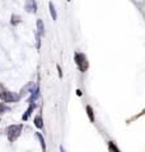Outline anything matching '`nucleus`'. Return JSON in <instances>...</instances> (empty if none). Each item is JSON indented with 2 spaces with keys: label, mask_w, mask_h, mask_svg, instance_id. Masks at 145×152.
<instances>
[{
  "label": "nucleus",
  "mask_w": 145,
  "mask_h": 152,
  "mask_svg": "<svg viewBox=\"0 0 145 152\" xmlns=\"http://www.w3.org/2000/svg\"><path fill=\"white\" fill-rule=\"evenodd\" d=\"M35 126L38 128V129H42L43 128V119H42L41 115H37L35 118Z\"/></svg>",
  "instance_id": "nucleus-10"
},
{
  "label": "nucleus",
  "mask_w": 145,
  "mask_h": 152,
  "mask_svg": "<svg viewBox=\"0 0 145 152\" xmlns=\"http://www.w3.org/2000/svg\"><path fill=\"white\" fill-rule=\"evenodd\" d=\"M48 8H50V13H51V17L54 20H56L57 19V13H56V9H55V5H54V3H48Z\"/></svg>",
  "instance_id": "nucleus-8"
},
{
  "label": "nucleus",
  "mask_w": 145,
  "mask_h": 152,
  "mask_svg": "<svg viewBox=\"0 0 145 152\" xmlns=\"http://www.w3.org/2000/svg\"><path fill=\"white\" fill-rule=\"evenodd\" d=\"M37 33L40 36L45 34V26H43L42 19H37Z\"/></svg>",
  "instance_id": "nucleus-7"
},
{
  "label": "nucleus",
  "mask_w": 145,
  "mask_h": 152,
  "mask_svg": "<svg viewBox=\"0 0 145 152\" xmlns=\"http://www.w3.org/2000/svg\"><path fill=\"white\" fill-rule=\"evenodd\" d=\"M74 61L76 66H78V69L80 72H87L89 69V61L87 58V56L84 53H81V52H76L74 55Z\"/></svg>",
  "instance_id": "nucleus-1"
},
{
  "label": "nucleus",
  "mask_w": 145,
  "mask_h": 152,
  "mask_svg": "<svg viewBox=\"0 0 145 152\" xmlns=\"http://www.w3.org/2000/svg\"><path fill=\"white\" fill-rule=\"evenodd\" d=\"M143 115H145V108L143 109V110L141 112H140V113H138V114H135V115L134 117H131V118H130V119H127L126 121V123H131V122H134V121H136V119H139V118H141Z\"/></svg>",
  "instance_id": "nucleus-9"
},
{
  "label": "nucleus",
  "mask_w": 145,
  "mask_h": 152,
  "mask_svg": "<svg viewBox=\"0 0 145 152\" xmlns=\"http://www.w3.org/2000/svg\"><path fill=\"white\" fill-rule=\"evenodd\" d=\"M76 94H78L79 96H81V90H76Z\"/></svg>",
  "instance_id": "nucleus-15"
},
{
  "label": "nucleus",
  "mask_w": 145,
  "mask_h": 152,
  "mask_svg": "<svg viewBox=\"0 0 145 152\" xmlns=\"http://www.w3.org/2000/svg\"><path fill=\"white\" fill-rule=\"evenodd\" d=\"M35 108H36V104H35V103H31V105H30V108H28V109H27V112H26V113H24V114H23L22 119H23V121H27V119H28V117H30V115H31V114H32V112H33V110H35Z\"/></svg>",
  "instance_id": "nucleus-6"
},
{
  "label": "nucleus",
  "mask_w": 145,
  "mask_h": 152,
  "mask_svg": "<svg viewBox=\"0 0 145 152\" xmlns=\"http://www.w3.org/2000/svg\"><path fill=\"white\" fill-rule=\"evenodd\" d=\"M22 128H23L22 124H14V126L9 127L7 129V132H8V140L10 142L17 141L18 137L21 136V133H22Z\"/></svg>",
  "instance_id": "nucleus-3"
},
{
  "label": "nucleus",
  "mask_w": 145,
  "mask_h": 152,
  "mask_svg": "<svg viewBox=\"0 0 145 152\" xmlns=\"http://www.w3.org/2000/svg\"><path fill=\"white\" fill-rule=\"evenodd\" d=\"M24 9H26L28 13H36L37 12L36 0H27L26 4H24Z\"/></svg>",
  "instance_id": "nucleus-4"
},
{
  "label": "nucleus",
  "mask_w": 145,
  "mask_h": 152,
  "mask_svg": "<svg viewBox=\"0 0 145 152\" xmlns=\"http://www.w3.org/2000/svg\"><path fill=\"white\" fill-rule=\"evenodd\" d=\"M19 22H21V17L16 15V14H13V15H12V20H10L12 24H13V26H17Z\"/></svg>",
  "instance_id": "nucleus-12"
},
{
  "label": "nucleus",
  "mask_w": 145,
  "mask_h": 152,
  "mask_svg": "<svg viewBox=\"0 0 145 152\" xmlns=\"http://www.w3.org/2000/svg\"><path fill=\"white\" fill-rule=\"evenodd\" d=\"M57 71H59V76H60V77H62V71H61L60 65H57Z\"/></svg>",
  "instance_id": "nucleus-14"
},
{
  "label": "nucleus",
  "mask_w": 145,
  "mask_h": 152,
  "mask_svg": "<svg viewBox=\"0 0 145 152\" xmlns=\"http://www.w3.org/2000/svg\"><path fill=\"white\" fill-rule=\"evenodd\" d=\"M0 99L5 103H16L21 99V95L9 91V90L4 88L3 85H0Z\"/></svg>",
  "instance_id": "nucleus-2"
},
{
  "label": "nucleus",
  "mask_w": 145,
  "mask_h": 152,
  "mask_svg": "<svg viewBox=\"0 0 145 152\" xmlns=\"http://www.w3.org/2000/svg\"><path fill=\"white\" fill-rule=\"evenodd\" d=\"M4 109H5V108H4L3 105H0V113H1V110H4Z\"/></svg>",
  "instance_id": "nucleus-16"
},
{
  "label": "nucleus",
  "mask_w": 145,
  "mask_h": 152,
  "mask_svg": "<svg viewBox=\"0 0 145 152\" xmlns=\"http://www.w3.org/2000/svg\"><path fill=\"white\" fill-rule=\"evenodd\" d=\"M85 112H87V115H88L90 123H94L95 118H94V110H93V108H92L90 105H87L85 107Z\"/></svg>",
  "instance_id": "nucleus-5"
},
{
  "label": "nucleus",
  "mask_w": 145,
  "mask_h": 152,
  "mask_svg": "<svg viewBox=\"0 0 145 152\" xmlns=\"http://www.w3.org/2000/svg\"><path fill=\"white\" fill-rule=\"evenodd\" d=\"M67 1H70V0H67Z\"/></svg>",
  "instance_id": "nucleus-17"
},
{
  "label": "nucleus",
  "mask_w": 145,
  "mask_h": 152,
  "mask_svg": "<svg viewBox=\"0 0 145 152\" xmlns=\"http://www.w3.org/2000/svg\"><path fill=\"white\" fill-rule=\"evenodd\" d=\"M36 137L38 140H40V143H41V146H42V150L43 151H46V145H45V138H43V136L41 134V133H36Z\"/></svg>",
  "instance_id": "nucleus-11"
},
{
  "label": "nucleus",
  "mask_w": 145,
  "mask_h": 152,
  "mask_svg": "<svg viewBox=\"0 0 145 152\" xmlns=\"http://www.w3.org/2000/svg\"><path fill=\"white\" fill-rule=\"evenodd\" d=\"M108 150L109 151H115V152H120V148H118L117 146H115V143H113L112 141L108 142Z\"/></svg>",
  "instance_id": "nucleus-13"
}]
</instances>
